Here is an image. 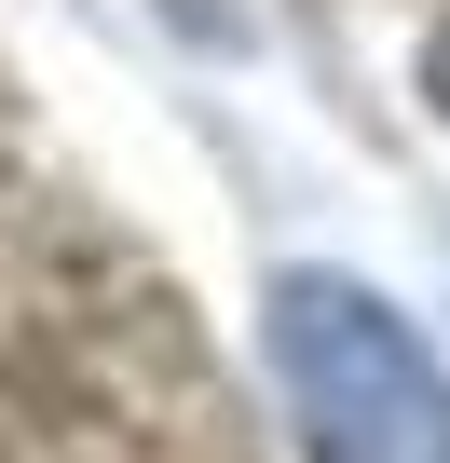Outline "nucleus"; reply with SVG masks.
<instances>
[{
    "mask_svg": "<svg viewBox=\"0 0 450 463\" xmlns=\"http://www.w3.org/2000/svg\"><path fill=\"white\" fill-rule=\"evenodd\" d=\"M273 382L314 463H450V368L355 273H273Z\"/></svg>",
    "mask_w": 450,
    "mask_h": 463,
    "instance_id": "f257e3e1",
    "label": "nucleus"
},
{
    "mask_svg": "<svg viewBox=\"0 0 450 463\" xmlns=\"http://www.w3.org/2000/svg\"><path fill=\"white\" fill-rule=\"evenodd\" d=\"M423 96L450 109V14H436V42H423Z\"/></svg>",
    "mask_w": 450,
    "mask_h": 463,
    "instance_id": "f03ea898",
    "label": "nucleus"
}]
</instances>
